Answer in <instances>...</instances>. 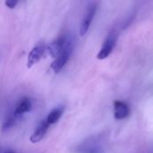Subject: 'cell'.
<instances>
[{"label":"cell","instance_id":"cell-1","mask_svg":"<svg viewBox=\"0 0 153 153\" xmlns=\"http://www.w3.org/2000/svg\"><path fill=\"white\" fill-rule=\"evenodd\" d=\"M73 48H74V43H73L72 39L68 36H65V41H64L62 50L60 54L55 58V61L53 62L51 65L52 69L56 73L59 72L65 65V64L70 58V56L73 51Z\"/></svg>","mask_w":153,"mask_h":153},{"label":"cell","instance_id":"cell-2","mask_svg":"<svg viewBox=\"0 0 153 153\" xmlns=\"http://www.w3.org/2000/svg\"><path fill=\"white\" fill-rule=\"evenodd\" d=\"M117 33L116 31H111L109 32V34L108 35V37L106 38L102 48H100L99 54L97 55V58L100 60H103L105 58H107L113 51L117 41Z\"/></svg>","mask_w":153,"mask_h":153},{"label":"cell","instance_id":"cell-3","mask_svg":"<svg viewBox=\"0 0 153 153\" xmlns=\"http://www.w3.org/2000/svg\"><path fill=\"white\" fill-rule=\"evenodd\" d=\"M81 153H105L104 143L99 138L89 139L80 148Z\"/></svg>","mask_w":153,"mask_h":153},{"label":"cell","instance_id":"cell-4","mask_svg":"<svg viewBox=\"0 0 153 153\" xmlns=\"http://www.w3.org/2000/svg\"><path fill=\"white\" fill-rule=\"evenodd\" d=\"M96 12H97V4H90L87 9V12L82 21V23H81V27H80V35L81 36H84L87 33V31L91 24V22L95 16Z\"/></svg>","mask_w":153,"mask_h":153},{"label":"cell","instance_id":"cell-5","mask_svg":"<svg viewBox=\"0 0 153 153\" xmlns=\"http://www.w3.org/2000/svg\"><path fill=\"white\" fill-rule=\"evenodd\" d=\"M46 51L45 45L44 43L40 42L38 45H36L30 52L27 59V67L30 68L32 67L35 64H37L43 56L44 53Z\"/></svg>","mask_w":153,"mask_h":153},{"label":"cell","instance_id":"cell-6","mask_svg":"<svg viewBox=\"0 0 153 153\" xmlns=\"http://www.w3.org/2000/svg\"><path fill=\"white\" fill-rule=\"evenodd\" d=\"M131 114L130 107L126 102L116 100L114 102V117L117 120H122L128 117Z\"/></svg>","mask_w":153,"mask_h":153},{"label":"cell","instance_id":"cell-7","mask_svg":"<svg viewBox=\"0 0 153 153\" xmlns=\"http://www.w3.org/2000/svg\"><path fill=\"white\" fill-rule=\"evenodd\" d=\"M49 124L48 123V121L45 119V120H42L39 124V126H38V127L36 128V130H35V132L31 134V136H30V142L32 143H39V142H40L43 138H44V136H45V134H47V132H48V128H49Z\"/></svg>","mask_w":153,"mask_h":153},{"label":"cell","instance_id":"cell-8","mask_svg":"<svg viewBox=\"0 0 153 153\" xmlns=\"http://www.w3.org/2000/svg\"><path fill=\"white\" fill-rule=\"evenodd\" d=\"M64 41H65V36H62L60 38H58L57 39H56L53 43H51V45L47 48V52L54 58H56L61 52L63 45H64Z\"/></svg>","mask_w":153,"mask_h":153},{"label":"cell","instance_id":"cell-9","mask_svg":"<svg viewBox=\"0 0 153 153\" xmlns=\"http://www.w3.org/2000/svg\"><path fill=\"white\" fill-rule=\"evenodd\" d=\"M31 108V102L29 99H23L20 101V103L17 105L14 112H13V115L18 117L22 115H23L24 113L28 112Z\"/></svg>","mask_w":153,"mask_h":153},{"label":"cell","instance_id":"cell-10","mask_svg":"<svg viewBox=\"0 0 153 153\" xmlns=\"http://www.w3.org/2000/svg\"><path fill=\"white\" fill-rule=\"evenodd\" d=\"M65 111V107L61 106V107H58V108H56L55 109H53L48 116L47 117V121L49 125H53V124H56L59 118L62 117L63 113Z\"/></svg>","mask_w":153,"mask_h":153},{"label":"cell","instance_id":"cell-11","mask_svg":"<svg viewBox=\"0 0 153 153\" xmlns=\"http://www.w3.org/2000/svg\"><path fill=\"white\" fill-rule=\"evenodd\" d=\"M16 117L13 114L12 116H10L4 123L3 125V130H7L9 128H11L14 124H15V120H16Z\"/></svg>","mask_w":153,"mask_h":153},{"label":"cell","instance_id":"cell-12","mask_svg":"<svg viewBox=\"0 0 153 153\" xmlns=\"http://www.w3.org/2000/svg\"><path fill=\"white\" fill-rule=\"evenodd\" d=\"M5 5L8 7V8H13V7H15L16 6V4H18V1H16V0H9V1H5Z\"/></svg>","mask_w":153,"mask_h":153},{"label":"cell","instance_id":"cell-13","mask_svg":"<svg viewBox=\"0 0 153 153\" xmlns=\"http://www.w3.org/2000/svg\"><path fill=\"white\" fill-rule=\"evenodd\" d=\"M5 153H15L13 151H8V152H6Z\"/></svg>","mask_w":153,"mask_h":153},{"label":"cell","instance_id":"cell-14","mask_svg":"<svg viewBox=\"0 0 153 153\" xmlns=\"http://www.w3.org/2000/svg\"><path fill=\"white\" fill-rule=\"evenodd\" d=\"M0 153H1V150H0Z\"/></svg>","mask_w":153,"mask_h":153}]
</instances>
